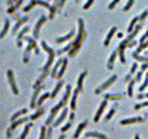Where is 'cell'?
Instances as JSON below:
<instances>
[{"mask_svg":"<svg viewBox=\"0 0 148 139\" xmlns=\"http://www.w3.org/2000/svg\"><path fill=\"white\" fill-rule=\"evenodd\" d=\"M28 20H29V18H28V17H23V18H22L21 20H20V21H19L18 23H17V24H16L15 26V27H14V28H13V33H14V34L15 33L16 31H17V30H18V28H20V27L21 26V25H23V24L24 23H25V22L28 21Z\"/></svg>","mask_w":148,"mask_h":139,"instance_id":"d6986e66","label":"cell"},{"mask_svg":"<svg viewBox=\"0 0 148 139\" xmlns=\"http://www.w3.org/2000/svg\"><path fill=\"white\" fill-rule=\"evenodd\" d=\"M134 0H129V2L127 4V5L125 6V7L123 8V10L128 11L129 9L131 8V7L133 5V4H134Z\"/></svg>","mask_w":148,"mask_h":139,"instance_id":"b9f144b4","label":"cell"},{"mask_svg":"<svg viewBox=\"0 0 148 139\" xmlns=\"http://www.w3.org/2000/svg\"><path fill=\"white\" fill-rule=\"evenodd\" d=\"M63 84H64L63 80H60V81H59V82L56 84V88H54V90L53 91V92L51 93V99H54V98L56 96V94H58V92L59 91V90L61 89V88H62V86H63Z\"/></svg>","mask_w":148,"mask_h":139,"instance_id":"e0dca14e","label":"cell"},{"mask_svg":"<svg viewBox=\"0 0 148 139\" xmlns=\"http://www.w3.org/2000/svg\"><path fill=\"white\" fill-rule=\"evenodd\" d=\"M36 3H37V0H31V3H30L28 6H26L24 8L23 11L24 12H28V11L31 10V9L36 5Z\"/></svg>","mask_w":148,"mask_h":139,"instance_id":"d6a6232c","label":"cell"},{"mask_svg":"<svg viewBox=\"0 0 148 139\" xmlns=\"http://www.w3.org/2000/svg\"><path fill=\"white\" fill-rule=\"evenodd\" d=\"M48 73H49V70H46V71H44V73H43V74H42L41 76H40V78H39L38 79V80H37V81H36V84H35V86H33V88H38V87L39 86H40V84H41L42 80H43V79L45 78H46V76H48Z\"/></svg>","mask_w":148,"mask_h":139,"instance_id":"ffe728a7","label":"cell"},{"mask_svg":"<svg viewBox=\"0 0 148 139\" xmlns=\"http://www.w3.org/2000/svg\"><path fill=\"white\" fill-rule=\"evenodd\" d=\"M143 121V119L142 118H132V119H128V120H122L121 122V124H129V123H134V122H142Z\"/></svg>","mask_w":148,"mask_h":139,"instance_id":"603a6c76","label":"cell"},{"mask_svg":"<svg viewBox=\"0 0 148 139\" xmlns=\"http://www.w3.org/2000/svg\"><path fill=\"white\" fill-rule=\"evenodd\" d=\"M138 65L137 63H134L132 65V67H131V71H130V73L128 75V76H127V77L125 78V80H126V82L127 81H128L129 80H130V78H131V74H134V73H135V70H137V68Z\"/></svg>","mask_w":148,"mask_h":139,"instance_id":"83f0119b","label":"cell"},{"mask_svg":"<svg viewBox=\"0 0 148 139\" xmlns=\"http://www.w3.org/2000/svg\"><path fill=\"white\" fill-rule=\"evenodd\" d=\"M46 17H45L44 15L42 16L41 17H40V20L38 21V23H36V27H35V28H34V31H33V36L35 39H38L39 37V32H40V28H41L42 25L43 24V23H45V22L46 21Z\"/></svg>","mask_w":148,"mask_h":139,"instance_id":"ba28073f","label":"cell"},{"mask_svg":"<svg viewBox=\"0 0 148 139\" xmlns=\"http://www.w3.org/2000/svg\"><path fill=\"white\" fill-rule=\"evenodd\" d=\"M63 59H62V58L59 59V61H58V62H56V65H55V66H54V67L53 68L52 73H51V77H52V78H56V75H57V69H58V67H59L60 66L61 63H62V62H63Z\"/></svg>","mask_w":148,"mask_h":139,"instance_id":"7402d4cb","label":"cell"},{"mask_svg":"<svg viewBox=\"0 0 148 139\" xmlns=\"http://www.w3.org/2000/svg\"><path fill=\"white\" fill-rule=\"evenodd\" d=\"M116 30H117L116 27H113V28H112V29L110 31V32L108 33V36H107L106 37V41H104V45H105L106 46H108V45H109L111 38L113 37V34H114L115 32L116 31Z\"/></svg>","mask_w":148,"mask_h":139,"instance_id":"5bb4252c","label":"cell"},{"mask_svg":"<svg viewBox=\"0 0 148 139\" xmlns=\"http://www.w3.org/2000/svg\"><path fill=\"white\" fill-rule=\"evenodd\" d=\"M7 77L9 84H10L11 88L13 90V93H14L15 94H18V89H17V86H16L15 82L14 75H13V72L11 70H9L7 71Z\"/></svg>","mask_w":148,"mask_h":139,"instance_id":"52a82bcc","label":"cell"},{"mask_svg":"<svg viewBox=\"0 0 148 139\" xmlns=\"http://www.w3.org/2000/svg\"><path fill=\"white\" fill-rule=\"evenodd\" d=\"M146 47H148V41H147V42H146V43H141V44L139 45V46L138 47L137 50V53H139L142 49H144L146 48Z\"/></svg>","mask_w":148,"mask_h":139,"instance_id":"ab89813d","label":"cell"},{"mask_svg":"<svg viewBox=\"0 0 148 139\" xmlns=\"http://www.w3.org/2000/svg\"><path fill=\"white\" fill-rule=\"evenodd\" d=\"M86 125H87V122H85V123H82V124H81V125H79L78 129H77V132H76L75 135H74V138H77V137H78L79 134H80V132H81V130H82V129H83V128Z\"/></svg>","mask_w":148,"mask_h":139,"instance_id":"8d00e7d4","label":"cell"},{"mask_svg":"<svg viewBox=\"0 0 148 139\" xmlns=\"http://www.w3.org/2000/svg\"><path fill=\"white\" fill-rule=\"evenodd\" d=\"M84 39H85V31H84V22L82 20V19H79V33L78 36H77V39H75V41L73 42H72L70 44L67 45L66 47L63 49L60 50V51H58V54H61L62 53L65 52L66 51H68L69 49L71 50L69 53H68V55L70 56V57H73V56L77 54V52L78 51V50L80 49L81 45H82V41H83Z\"/></svg>","mask_w":148,"mask_h":139,"instance_id":"6da1fadb","label":"cell"},{"mask_svg":"<svg viewBox=\"0 0 148 139\" xmlns=\"http://www.w3.org/2000/svg\"><path fill=\"white\" fill-rule=\"evenodd\" d=\"M119 0H113L112 2H111V4L109 5V6H108V8H109L110 9H113V8L115 7V6L116 5V4L119 3Z\"/></svg>","mask_w":148,"mask_h":139,"instance_id":"f6af8a7d","label":"cell"},{"mask_svg":"<svg viewBox=\"0 0 148 139\" xmlns=\"http://www.w3.org/2000/svg\"><path fill=\"white\" fill-rule=\"evenodd\" d=\"M147 86H148V73L146 74V78H145V82H144V84L141 86L140 88H139V91H140V92H142Z\"/></svg>","mask_w":148,"mask_h":139,"instance_id":"d590c367","label":"cell"},{"mask_svg":"<svg viewBox=\"0 0 148 139\" xmlns=\"http://www.w3.org/2000/svg\"><path fill=\"white\" fill-rule=\"evenodd\" d=\"M104 97L106 99H111V100H117V99H120L121 98V94H106Z\"/></svg>","mask_w":148,"mask_h":139,"instance_id":"f1b7e54d","label":"cell"},{"mask_svg":"<svg viewBox=\"0 0 148 139\" xmlns=\"http://www.w3.org/2000/svg\"><path fill=\"white\" fill-rule=\"evenodd\" d=\"M116 78H117V76H116V75L113 76L111 78L108 79V80H107L106 82H105L104 84H102L100 87H98V88H96V91H95V93H96V94H99L101 91H103L104 90L106 89V88H108L109 86H111V84H112L114 82L115 80H116Z\"/></svg>","mask_w":148,"mask_h":139,"instance_id":"8992f818","label":"cell"},{"mask_svg":"<svg viewBox=\"0 0 148 139\" xmlns=\"http://www.w3.org/2000/svg\"><path fill=\"white\" fill-rule=\"evenodd\" d=\"M43 112H44V110H43V108L40 109V110H38L37 112L35 113V114H33V115H31V119H32V120L37 119V118H38V117H40V116H41L42 114H43Z\"/></svg>","mask_w":148,"mask_h":139,"instance_id":"1f68e13d","label":"cell"},{"mask_svg":"<svg viewBox=\"0 0 148 139\" xmlns=\"http://www.w3.org/2000/svg\"><path fill=\"white\" fill-rule=\"evenodd\" d=\"M147 38H148V31H147L146 33H145V35H144V36H142V37L140 39V43H143L144 41H145V39H146Z\"/></svg>","mask_w":148,"mask_h":139,"instance_id":"681fc988","label":"cell"},{"mask_svg":"<svg viewBox=\"0 0 148 139\" xmlns=\"http://www.w3.org/2000/svg\"><path fill=\"white\" fill-rule=\"evenodd\" d=\"M70 125H71V123H68L67 125H66V126L64 127V128H63L62 129V131H65L66 130H67L68 128H70Z\"/></svg>","mask_w":148,"mask_h":139,"instance_id":"db71d44e","label":"cell"},{"mask_svg":"<svg viewBox=\"0 0 148 139\" xmlns=\"http://www.w3.org/2000/svg\"><path fill=\"white\" fill-rule=\"evenodd\" d=\"M87 75V72H83L82 74L78 78V81H77V88L80 90V91H83V85H82V83H83V80L85 78V77Z\"/></svg>","mask_w":148,"mask_h":139,"instance_id":"4fadbf2b","label":"cell"},{"mask_svg":"<svg viewBox=\"0 0 148 139\" xmlns=\"http://www.w3.org/2000/svg\"><path fill=\"white\" fill-rule=\"evenodd\" d=\"M9 21L8 19H6V20H5V27H4V29L2 30V31L1 32V33H0V39H2V38H4V36H5L7 34V33L8 30H9Z\"/></svg>","mask_w":148,"mask_h":139,"instance_id":"cb8c5ba5","label":"cell"},{"mask_svg":"<svg viewBox=\"0 0 148 139\" xmlns=\"http://www.w3.org/2000/svg\"><path fill=\"white\" fill-rule=\"evenodd\" d=\"M139 20V17H135L134 19H133L132 20H131V23H130V25H129V28H128V32L129 33H130V32H131V31H132L133 28H134V25H135V23H137V22Z\"/></svg>","mask_w":148,"mask_h":139,"instance_id":"e575fe53","label":"cell"},{"mask_svg":"<svg viewBox=\"0 0 148 139\" xmlns=\"http://www.w3.org/2000/svg\"><path fill=\"white\" fill-rule=\"evenodd\" d=\"M14 1H17V0H14Z\"/></svg>","mask_w":148,"mask_h":139,"instance_id":"680465c9","label":"cell"},{"mask_svg":"<svg viewBox=\"0 0 148 139\" xmlns=\"http://www.w3.org/2000/svg\"><path fill=\"white\" fill-rule=\"evenodd\" d=\"M74 34V30H72L71 32H70V33H68L67 35H66V36H64V37H61V38H59V39H56V43H62V42L66 41H67L68 39H70V38L72 37Z\"/></svg>","mask_w":148,"mask_h":139,"instance_id":"2e32d148","label":"cell"},{"mask_svg":"<svg viewBox=\"0 0 148 139\" xmlns=\"http://www.w3.org/2000/svg\"><path fill=\"white\" fill-rule=\"evenodd\" d=\"M41 46H42V47H43V49H44L45 51H46L48 53V61H47L46 65H45L43 68V71H46V70H48V68L50 67V66L51 65V64H52L53 62H54V50H53V49L48 47V45L46 43V42L43 41L41 42Z\"/></svg>","mask_w":148,"mask_h":139,"instance_id":"277c9868","label":"cell"},{"mask_svg":"<svg viewBox=\"0 0 148 139\" xmlns=\"http://www.w3.org/2000/svg\"><path fill=\"white\" fill-rule=\"evenodd\" d=\"M65 2H66V0H60V2H59V7H60V9H62V7H64V5Z\"/></svg>","mask_w":148,"mask_h":139,"instance_id":"f5cc1de1","label":"cell"},{"mask_svg":"<svg viewBox=\"0 0 148 139\" xmlns=\"http://www.w3.org/2000/svg\"><path fill=\"white\" fill-rule=\"evenodd\" d=\"M37 4H38V5H40V6H43L45 7L48 8V9H49L50 8H51V6H50L47 2H44V1H43V0H37Z\"/></svg>","mask_w":148,"mask_h":139,"instance_id":"74e56055","label":"cell"},{"mask_svg":"<svg viewBox=\"0 0 148 139\" xmlns=\"http://www.w3.org/2000/svg\"><path fill=\"white\" fill-rule=\"evenodd\" d=\"M59 2V0H55V2H54V5L51 7L50 8V15H49V18L50 19H53L54 17V14H55V12L56 10V7H57V3Z\"/></svg>","mask_w":148,"mask_h":139,"instance_id":"484cf974","label":"cell"},{"mask_svg":"<svg viewBox=\"0 0 148 139\" xmlns=\"http://www.w3.org/2000/svg\"><path fill=\"white\" fill-rule=\"evenodd\" d=\"M148 68V63H145V64H143V65H142V67H141V69H142V71H145V70H147Z\"/></svg>","mask_w":148,"mask_h":139,"instance_id":"816d5d0a","label":"cell"},{"mask_svg":"<svg viewBox=\"0 0 148 139\" xmlns=\"http://www.w3.org/2000/svg\"><path fill=\"white\" fill-rule=\"evenodd\" d=\"M67 112H68L67 108L64 109V110H63V112H62V114H61V116H60V118H59V119H58V120H56V122L54 123V126L59 125V124H60L61 122H62V121L65 119V118H66V114H67Z\"/></svg>","mask_w":148,"mask_h":139,"instance_id":"d4e9b609","label":"cell"},{"mask_svg":"<svg viewBox=\"0 0 148 139\" xmlns=\"http://www.w3.org/2000/svg\"><path fill=\"white\" fill-rule=\"evenodd\" d=\"M142 28V25L141 24H139L136 26L135 30L134 31V32L132 33L131 34H130L129 36L126 39L123 41L121 43L119 44V56H120V60L122 63H125L126 62V59H125L124 57V49L126 48V46L128 45L129 42L133 39V38L135 37V36L137 34V33L139 32V30L141 29Z\"/></svg>","mask_w":148,"mask_h":139,"instance_id":"3957f363","label":"cell"},{"mask_svg":"<svg viewBox=\"0 0 148 139\" xmlns=\"http://www.w3.org/2000/svg\"><path fill=\"white\" fill-rule=\"evenodd\" d=\"M122 36H123V35H122V33H119L118 34V37H119V38L122 37Z\"/></svg>","mask_w":148,"mask_h":139,"instance_id":"9f6ffc18","label":"cell"},{"mask_svg":"<svg viewBox=\"0 0 148 139\" xmlns=\"http://www.w3.org/2000/svg\"><path fill=\"white\" fill-rule=\"evenodd\" d=\"M49 96H50V94L48 92H47V93H46L45 94H43V96H40V99H39V100H38V103H37L38 107H40V106L42 104V103H43V101H44L46 99H47V98H48Z\"/></svg>","mask_w":148,"mask_h":139,"instance_id":"836d02e7","label":"cell"},{"mask_svg":"<svg viewBox=\"0 0 148 139\" xmlns=\"http://www.w3.org/2000/svg\"><path fill=\"white\" fill-rule=\"evenodd\" d=\"M133 57L134 59H136L137 60L140 61V62H148V57H140L137 54V51H134L132 54Z\"/></svg>","mask_w":148,"mask_h":139,"instance_id":"4316f807","label":"cell"},{"mask_svg":"<svg viewBox=\"0 0 148 139\" xmlns=\"http://www.w3.org/2000/svg\"><path fill=\"white\" fill-rule=\"evenodd\" d=\"M27 112H28V110H27V109H23V110H20V111L17 112H16L15 114L14 115H13V117H12V118H11V121L13 122V121H14L15 120L16 118H17V117H19V116L21 115V114H26Z\"/></svg>","mask_w":148,"mask_h":139,"instance_id":"f546056e","label":"cell"},{"mask_svg":"<svg viewBox=\"0 0 148 139\" xmlns=\"http://www.w3.org/2000/svg\"><path fill=\"white\" fill-rule=\"evenodd\" d=\"M71 89H72V87L70 85H67L66 86V94H65L64 96L63 99H62V100L60 101V102H59V104H58L57 105L55 106V107H54V108L51 110V115H50L49 118L48 119V120H47L46 122V124L48 125V124H49L50 122H51V121L53 120V119H54V118L55 117V115L56 114V113L59 112V109L62 108V107H64V106L66 105V104L67 103V101H68V99H69V97H70V93H71Z\"/></svg>","mask_w":148,"mask_h":139,"instance_id":"7a4b0ae2","label":"cell"},{"mask_svg":"<svg viewBox=\"0 0 148 139\" xmlns=\"http://www.w3.org/2000/svg\"><path fill=\"white\" fill-rule=\"evenodd\" d=\"M77 1H79V0H77Z\"/></svg>","mask_w":148,"mask_h":139,"instance_id":"91938a15","label":"cell"},{"mask_svg":"<svg viewBox=\"0 0 148 139\" xmlns=\"http://www.w3.org/2000/svg\"><path fill=\"white\" fill-rule=\"evenodd\" d=\"M115 113V110H113V109H112V110H111V111L109 112L108 113V114L106 115V120H108L110 119V118L112 117V115Z\"/></svg>","mask_w":148,"mask_h":139,"instance_id":"7dc6e473","label":"cell"},{"mask_svg":"<svg viewBox=\"0 0 148 139\" xmlns=\"http://www.w3.org/2000/svg\"><path fill=\"white\" fill-rule=\"evenodd\" d=\"M43 87H44V86H39L38 88H36V91L34 92L32 100H31V107L32 109H33L36 107V100H37L38 95L39 92H40V91L43 89Z\"/></svg>","mask_w":148,"mask_h":139,"instance_id":"9c48e42d","label":"cell"},{"mask_svg":"<svg viewBox=\"0 0 148 139\" xmlns=\"http://www.w3.org/2000/svg\"><path fill=\"white\" fill-rule=\"evenodd\" d=\"M147 15H148V9H147V10L145 11V12H144V13H142V15H141L140 17H139V20H145V19L146 18L147 16Z\"/></svg>","mask_w":148,"mask_h":139,"instance_id":"bcb514c9","label":"cell"},{"mask_svg":"<svg viewBox=\"0 0 148 139\" xmlns=\"http://www.w3.org/2000/svg\"><path fill=\"white\" fill-rule=\"evenodd\" d=\"M30 30V27L27 26L25 27V28H23V29L22 30L21 32L19 33L18 36H17V46H18V47H21L22 45H23V43H22L21 41V39H23V36L24 34L25 33H27L28 31H29Z\"/></svg>","mask_w":148,"mask_h":139,"instance_id":"8fae6325","label":"cell"},{"mask_svg":"<svg viewBox=\"0 0 148 139\" xmlns=\"http://www.w3.org/2000/svg\"><path fill=\"white\" fill-rule=\"evenodd\" d=\"M117 56V49L114 50L113 54H111V57L109 58V60L108 62V70H112L113 67V63H114V61L116 59V57Z\"/></svg>","mask_w":148,"mask_h":139,"instance_id":"7c38bea8","label":"cell"},{"mask_svg":"<svg viewBox=\"0 0 148 139\" xmlns=\"http://www.w3.org/2000/svg\"><path fill=\"white\" fill-rule=\"evenodd\" d=\"M148 107V102H145L142 104H136L135 107H134V109L136 110H139L142 107Z\"/></svg>","mask_w":148,"mask_h":139,"instance_id":"f35d334b","label":"cell"},{"mask_svg":"<svg viewBox=\"0 0 148 139\" xmlns=\"http://www.w3.org/2000/svg\"><path fill=\"white\" fill-rule=\"evenodd\" d=\"M27 120H28V118H23V119H20V120L17 121V122H15L13 124V125H12V126H11L10 128L9 129V130H8V131H7V135L9 134V132L12 131V130H14V129L15 128H16V127L17 126V125H20V124H21V123H23V122H25V121H27Z\"/></svg>","mask_w":148,"mask_h":139,"instance_id":"44dd1931","label":"cell"},{"mask_svg":"<svg viewBox=\"0 0 148 139\" xmlns=\"http://www.w3.org/2000/svg\"><path fill=\"white\" fill-rule=\"evenodd\" d=\"M106 105H107V101L104 100V102L101 103V104H100L97 113H96V117H95V122H98V121L99 120V119H100V116H101L102 113H103V112H104V109L106 108Z\"/></svg>","mask_w":148,"mask_h":139,"instance_id":"30bf717a","label":"cell"},{"mask_svg":"<svg viewBox=\"0 0 148 139\" xmlns=\"http://www.w3.org/2000/svg\"><path fill=\"white\" fill-rule=\"evenodd\" d=\"M23 0H19L18 2H17V5H15V9H18L19 7H20V5H21L22 3H23Z\"/></svg>","mask_w":148,"mask_h":139,"instance_id":"f907efd6","label":"cell"},{"mask_svg":"<svg viewBox=\"0 0 148 139\" xmlns=\"http://www.w3.org/2000/svg\"><path fill=\"white\" fill-rule=\"evenodd\" d=\"M74 113H72V114H70V119L72 120L73 118H74Z\"/></svg>","mask_w":148,"mask_h":139,"instance_id":"11a10c76","label":"cell"},{"mask_svg":"<svg viewBox=\"0 0 148 139\" xmlns=\"http://www.w3.org/2000/svg\"><path fill=\"white\" fill-rule=\"evenodd\" d=\"M66 66H67V59H66V58H64V59H63V62H62V68H61L60 71L59 72V73H58L57 76H56V78H62V76H63L65 70H66Z\"/></svg>","mask_w":148,"mask_h":139,"instance_id":"ac0fdd59","label":"cell"},{"mask_svg":"<svg viewBox=\"0 0 148 139\" xmlns=\"http://www.w3.org/2000/svg\"><path fill=\"white\" fill-rule=\"evenodd\" d=\"M134 84H135V79H132L131 80L130 84H129L128 87V95L129 97H131L133 96V86H134Z\"/></svg>","mask_w":148,"mask_h":139,"instance_id":"4dcf8cb0","label":"cell"},{"mask_svg":"<svg viewBox=\"0 0 148 139\" xmlns=\"http://www.w3.org/2000/svg\"><path fill=\"white\" fill-rule=\"evenodd\" d=\"M79 92H80V90L78 88H76L74 91V94H73L72 99L71 101V109L72 110H74L76 109V100H77V97L79 94Z\"/></svg>","mask_w":148,"mask_h":139,"instance_id":"9a60e30c","label":"cell"},{"mask_svg":"<svg viewBox=\"0 0 148 139\" xmlns=\"http://www.w3.org/2000/svg\"><path fill=\"white\" fill-rule=\"evenodd\" d=\"M144 97H148V93L146 94H144Z\"/></svg>","mask_w":148,"mask_h":139,"instance_id":"6f0895ef","label":"cell"},{"mask_svg":"<svg viewBox=\"0 0 148 139\" xmlns=\"http://www.w3.org/2000/svg\"><path fill=\"white\" fill-rule=\"evenodd\" d=\"M87 136H96V137H98L100 138L101 139H106V138L104 136H103V135H100V134H98V133H89L88 134H87Z\"/></svg>","mask_w":148,"mask_h":139,"instance_id":"7bdbcfd3","label":"cell"},{"mask_svg":"<svg viewBox=\"0 0 148 139\" xmlns=\"http://www.w3.org/2000/svg\"><path fill=\"white\" fill-rule=\"evenodd\" d=\"M142 73H143V71H142V70H141V71L138 72L137 76V78H136V80H137V81H139V80H141V78H142Z\"/></svg>","mask_w":148,"mask_h":139,"instance_id":"c3c4849f","label":"cell"},{"mask_svg":"<svg viewBox=\"0 0 148 139\" xmlns=\"http://www.w3.org/2000/svg\"><path fill=\"white\" fill-rule=\"evenodd\" d=\"M93 2H94V0H88V2H87V3L84 5V7H83L84 9H89L91 5H92V4L93 3Z\"/></svg>","mask_w":148,"mask_h":139,"instance_id":"ee69618b","label":"cell"},{"mask_svg":"<svg viewBox=\"0 0 148 139\" xmlns=\"http://www.w3.org/2000/svg\"><path fill=\"white\" fill-rule=\"evenodd\" d=\"M32 126V124H29V125H26V127H25V130H24L23 133V135L21 136V138H20V139H24L25 138V137L26 136L27 133H28V130H29V128H30V127Z\"/></svg>","mask_w":148,"mask_h":139,"instance_id":"60d3db41","label":"cell"},{"mask_svg":"<svg viewBox=\"0 0 148 139\" xmlns=\"http://www.w3.org/2000/svg\"><path fill=\"white\" fill-rule=\"evenodd\" d=\"M24 39L28 41V43H29V45H28L26 50H25V55H24V59H23L24 62H25V63H27V62H28V61H29V57H30V54H31V50L36 47V43L33 39H32L30 37H25L24 38Z\"/></svg>","mask_w":148,"mask_h":139,"instance_id":"5b68a950","label":"cell"}]
</instances>
